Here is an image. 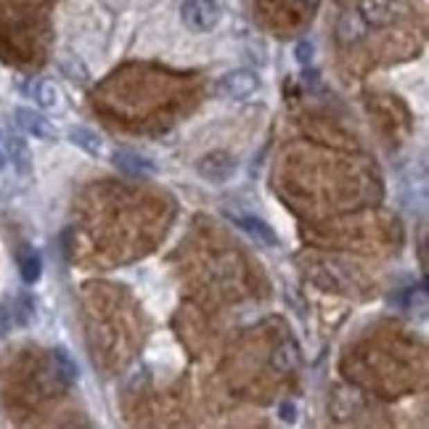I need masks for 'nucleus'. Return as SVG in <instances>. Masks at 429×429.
<instances>
[{"label": "nucleus", "mask_w": 429, "mask_h": 429, "mask_svg": "<svg viewBox=\"0 0 429 429\" xmlns=\"http://www.w3.org/2000/svg\"><path fill=\"white\" fill-rule=\"evenodd\" d=\"M220 3L218 0H183L180 3V19L191 32H212L220 24Z\"/></svg>", "instance_id": "nucleus-1"}, {"label": "nucleus", "mask_w": 429, "mask_h": 429, "mask_svg": "<svg viewBox=\"0 0 429 429\" xmlns=\"http://www.w3.org/2000/svg\"><path fill=\"white\" fill-rule=\"evenodd\" d=\"M260 77L257 72H252L247 67H241V69H231V72H225L218 80V85L215 90L220 93L222 98H231V101H247L252 96H257L260 93Z\"/></svg>", "instance_id": "nucleus-2"}, {"label": "nucleus", "mask_w": 429, "mask_h": 429, "mask_svg": "<svg viewBox=\"0 0 429 429\" xmlns=\"http://www.w3.org/2000/svg\"><path fill=\"white\" fill-rule=\"evenodd\" d=\"M238 162L228 154V151H209L196 162V173L199 178H204L212 186H222L236 175Z\"/></svg>", "instance_id": "nucleus-3"}, {"label": "nucleus", "mask_w": 429, "mask_h": 429, "mask_svg": "<svg viewBox=\"0 0 429 429\" xmlns=\"http://www.w3.org/2000/svg\"><path fill=\"white\" fill-rule=\"evenodd\" d=\"M228 218L234 220V225H238L252 241H257L260 247H265V249H276L279 244H281V238L279 234L273 231V225H268L263 218H257V215H252V212H228Z\"/></svg>", "instance_id": "nucleus-4"}, {"label": "nucleus", "mask_w": 429, "mask_h": 429, "mask_svg": "<svg viewBox=\"0 0 429 429\" xmlns=\"http://www.w3.org/2000/svg\"><path fill=\"white\" fill-rule=\"evenodd\" d=\"M14 117H16V125L27 135L37 138V141H56L59 138V130L53 128V122L45 117V114H40V112L30 109V106H16Z\"/></svg>", "instance_id": "nucleus-5"}, {"label": "nucleus", "mask_w": 429, "mask_h": 429, "mask_svg": "<svg viewBox=\"0 0 429 429\" xmlns=\"http://www.w3.org/2000/svg\"><path fill=\"white\" fill-rule=\"evenodd\" d=\"M16 265H19L21 281L27 286L40 281V276H43V257H40V252L35 249L32 244H21L16 249Z\"/></svg>", "instance_id": "nucleus-6"}, {"label": "nucleus", "mask_w": 429, "mask_h": 429, "mask_svg": "<svg viewBox=\"0 0 429 429\" xmlns=\"http://www.w3.org/2000/svg\"><path fill=\"white\" fill-rule=\"evenodd\" d=\"M3 148H6V162L14 164V170L19 175H30L32 173L30 143H27L21 135H8V138L3 141Z\"/></svg>", "instance_id": "nucleus-7"}, {"label": "nucleus", "mask_w": 429, "mask_h": 429, "mask_svg": "<svg viewBox=\"0 0 429 429\" xmlns=\"http://www.w3.org/2000/svg\"><path fill=\"white\" fill-rule=\"evenodd\" d=\"M395 14H398V6L395 0H363L360 3V16L366 24H374V27H385L389 21H395Z\"/></svg>", "instance_id": "nucleus-8"}, {"label": "nucleus", "mask_w": 429, "mask_h": 429, "mask_svg": "<svg viewBox=\"0 0 429 429\" xmlns=\"http://www.w3.org/2000/svg\"><path fill=\"white\" fill-rule=\"evenodd\" d=\"M67 138H69V143L77 148H82L85 154L90 157H104L106 154V143L104 138L96 133V130H90V128H82V125H74L67 130Z\"/></svg>", "instance_id": "nucleus-9"}, {"label": "nucleus", "mask_w": 429, "mask_h": 429, "mask_svg": "<svg viewBox=\"0 0 429 429\" xmlns=\"http://www.w3.org/2000/svg\"><path fill=\"white\" fill-rule=\"evenodd\" d=\"M112 164L117 170H122V173H128V175H143V173H154L157 170L154 162H148L146 157H141L135 151H125V148H117L112 154Z\"/></svg>", "instance_id": "nucleus-10"}, {"label": "nucleus", "mask_w": 429, "mask_h": 429, "mask_svg": "<svg viewBox=\"0 0 429 429\" xmlns=\"http://www.w3.org/2000/svg\"><path fill=\"white\" fill-rule=\"evenodd\" d=\"M32 98L40 109H59L61 90L53 80H35L32 82Z\"/></svg>", "instance_id": "nucleus-11"}, {"label": "nucleus", "mask_w": 429, "mask_h": 429, "mask_svg": "<svg viewBox=\"0 0 429 429\" xmlns=\"http://www.w3.org/2000/svg\"><path fill=\"white\" fill-rule=\"evenodd\" d=\"M11 313H14V326H30L32 321H35V315H37V305H35L32 295L21 292V295L14 299Z\"/></svg>", "instance_id": "nucleus-12"}, {"label": "nucleus", "mask_w": 429, "mask_h": 429, "mask_svg": "<svg viewBox=\"0 0 429 429\" xmlns=\"http://www.w3.org/2000/svg\"><path fill=\"white\" fill-rule=\"evenodd\" d=\"M53 363H56V371L61 374V379L67 382V385H74L77 379H80V366L74 363V358L64 350V347H56L53 350Z\"/></svg>", "instance_id": "nucleus-13"}, {"label": "nucleus", "mask_w": 429, "mask_h": 429, "mask_svg": "<svg viewBox=\"0 0 429 429\" xmlns=\"http://www.w3.org/2000/svg\"><path fill=\"white\" fill-rule=\"evenodd\" d=\"M14 329V313H11V305L6 299H0V340H6Z\"/></svg>", "instance_id": "nucleus-14"}, {"label": "nucleus", "mask_w": 429, "mask_h": 429, "mask_svg": "<svg viewBox=\"0 0 429 429\" xmlns=\"http://www.w3.org/2000/svg\"><path fill=\"white\" fill-rule=\"evenodd\" d=\"M313 53H315V48H313L310 40H302V43H297V48H295L297 64H302V67H310Z\"/></svg>", "instance_id": "nucleus-15"}, {"label": "nucleus", "mask_w": 429, "mask_h": 429, "mask_svg": "<svg viewBox=\"0 0 429 429\" xmlns=\"http://www.w3.org/2000/svg\"><path fill=\"white\" fill-rule=\"evenodd\" d=\"M279 416H281V421H286V424H295L297 421V403L283 400L281 408H279Z\"/></svg>", "instance_id": "nucleus-16"}, {"label": "nucleus", "mask_w": 429, "mask_h": 429, "mask_svg": "<svg viewBox=\"0 0 429 429\" xmlns=\"http://www.w3.org/2000/svg\"><path fill=\"white\" fill-rule=\"evenodd\" d=\"M6 167V148H3V133H0V170Z\"/></svg>", "instance_id": "nucleus-17"}]
</instances>
